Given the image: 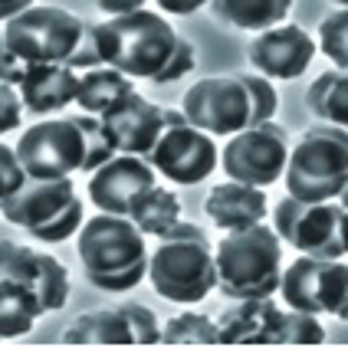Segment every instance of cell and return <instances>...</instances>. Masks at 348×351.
<instances>
[{
	"label": "cell",
	"mask_w": 348,
	"mask_h": 351,
	"mask_svg": "<svg viewBox=\"0 0 348 351\" xmlns=\"http://www.w3.org/2000/svg\"><path fill=\"white\" fill-rule=\"evenodd\" d=\"M95 36L102 62L128 79H148L165 86L194 69V46L178 36L161 14H152L145 7L95 23Z\"/></svg>",
	"instance_id": "1"
},
{
	"label": "cell",
	"mask_w": 348,
	"mask_h": 351,
	"mask_svg": "<svg viewBox=\"0 0 348 351\" xmlns=\"http://www.w3.org/2000/svg\"><path fill=\"white\" fill-rule=\"evenodd\" d=\"M115 154L99 115H69L30 125L16 141V158L27 178H73L92 174Z\"/></svg>",
	"instance_id": "2"
},
{
	"label": "cell",
	"mask_w": 348,
	"mask_h": 351,
	"mask_svg": "<svg viewBox=\"0 0 348 351\" xmlns=\"http://www.w3.org/2000/svg\"><path fill=\"white\" fill-rule=\"evenodd\" d=\"M279 106L276 89L266 76L233 73V76H211L184 92V119L207 132V135H237L250 125L270 122Z\"/></svg>",
	"instance_id": "3"
},
{
	"label": "cell",
	"mask_w": 348,
	"mask_h": 351,
	"mask_svg": "<svg viewBox=\"0 0 348 351\" xmlns=\"http://www.w3.org/2000/svg\"><path fill=\"white\" fill-rule=\"evenodd\" d=\"M79 260L95 289L128 292L148 276V243L128 217L95 214L79 227Z\"/></svg>",
	"instance_id": "4"
},
{
	"label": "cell",
	"mask_w": 348,
	"mask_h": 351,
	"mask_svg": "<svg viewBox=\"0 0 348 351\" xmlns=\"http://www.w3.org/2000/svg\"><path fill=\"white\" fill-rule=\"evenodd\" d=\"M158 240H161L158 250L148 256V279L161 299L194 306L217 289V263H213L211 240L197 223L178 220Z\"/></svg>",
	"instance_id": "5"
},
{
	"label": "cell",
	"mask_w": 348,
	"mask_h": 351,
	"mask_svg": "<svg viewBox=\"0 0 348 351\" xmlns=\"http://www.w3.org/2000/svg\"><path fill=\"white\" fill-rule=\"evenodd\" d=\"M217 289L230 299H259L279 292L283 279V243L266 223L230 230L213 250Z\"/></svg>",
	"instance_id": "6"
},
{
	"label": "cell",
	"mask_w": 348,
	"mask_h": 351,
	"mask_svg": "<svg viewBox=\"0 0 348 351\" xmlns=\"http://www.w3.org/2000/svg\"><path fill=\"white\" fill-rule=\"evenodd\" d=\"M0 214L33 240L62 243L82 227V200L76 197L73 178H27L3 200Z\"/></svg>",
	"instance_id": "7"
},
{
	"label": "cell",
	"mask_w": 348,
	"mask_h": 351,
	"mask_svg": "<svg viewBox=\"0 0 348 351\" xmlns=\"http://www.w3.org/2000/svg\"><path fill=\"white\" fill-rule=\"evenodd\" d=\"M348 178V128L312 125L305 128L299 145L289 152L286 181L289 197L299 200H338V191Z\"/></svg>",
	"instance_id": "8"
},
{
	"label": "cell",
	"mask_w": 348,
	"mask_h": 351,
	"mask_svg": "<svg viewBox=\"0 0 348 351\" xmlns=\"http://www.w3.org/2000/svg\"><path fill=\"white\" fill-rule=\"evenodd\" d=\"M342 217L345 207L335 200H299L286 197L276 207V233L286 240L292 250L316 260H342L345 243H342Z\"/></svg>",
	"instance_id": "9"
},
{
	"label": "cell",
	"mask_w": 348,
	"mask_h": 351,
	"mask_svg": "<svg viewBox=\"0 0 348 351\" xmlns=\"http://www.w3.org/2000/svg\"><path fill=\"white\" fill-rule=\"evenodd\" d=\"M82 23L62 7H27L7 20L3 40L27 62H66L82 36Z\"/></svg>",
	"instance_id": "10"
},
{
	"label": "cell",
	"mask_w": 348,
	"mask_h": 351,
	"mask_svg": "<svg viewBox=\"0 0 348 351\" xmlns=\"http://www.w3.org/2000/svg\"><path fill=\"white\" fill-rule=\"evenodd\" d=\"M289 161V138L279 125L259 122L227 138L220 152V168L227 181H240L250 187H270L283 178Z\"/></svg>",
	"instance_id": "11"
},
{
	"label": "cell",
	"mask_w": 348,
	"mask_h": 351,
	"mask_svg": "<svg viewBox=\"0 0 348 351\" xmlns=\"http://www.w3.org/2000/svg\"><path fill=\"white\" fill-rule=\"evenodd\" d=\"M145 161L158 174H165L167 181L191 187V184H200L204 178H211V171L220 165V152H217V145L207 132L194 128L184 119V122L167 125Z\"/></svg>",
	"instance_id": "12"
},
{
	"label": "cell",
	"mask_w": 348,
	"mask_h": 351,
	"mask_svg": "<svg viewBox=\"0 0 348 351\" xmlns=\"http://www.w3.org/2000/svg\"><path fill=\"white\" fill-rule=\"evenodd\" d=\"M99 119H102V128H106L108 141L115 145V152L148 158V152L154 148V141L161 138L167 125L184 122V112L181 108H165L158 102H148L138 92H128L121 102H115Z\"/></svg>",
	"instance_id": "13"
},
{
	"label": "cell",
	"mask_w": 348,
	"mask_h": 351,
	"mask_svg": "<svg viewBox=\"0 0 348 351\" xmlns=\"http://www.w3.org/2000/svg\"><path fill=\"white\" fill-rule=\"evenodd\" d=\"M0 279L30 286L40 295L43 312H56L69 299V273H66V266L56 256H49L43 250H33L27 243H14V240L0 243Z\"/></svg>",
	"instance_id": "14"
},
{
	"label": "cell",
	"mask_w": 348,
	"mask_h": 351,
	"mask_svg": "<svg viewBox=\"0 0 348 351\" xmlns=\"http://www.w3.org/2000/svg\"><path fill=\"white\" fill-rule=\"evenodd\" d=\"M154 184V168L138 158V154L115 152L102 168H95L89 174V200L102 210V214H119L128 217L132 200Z\"/></svg>",
	"instance_id": "15"
},
{
	"label": "cell",
	"mask_w": 348,
	"mask_h": 351,
	"mask_svg": "<svg viewBox=\"0 0 348 351\" xmlns=\"http://www.w3.org/2000/svg\"><path fill=\"white\" fill-rule=\"evenodd\" d=\"M316 56V40L292 23H279L253 36L250 62L266 79H299Z\"/></svg>",
	"instance_id": "16"
},
{
	"label": "cell",
	"mask_w": 348,
	"mask_h": 351,
	"mask_svg": "<svg viewBox=\"0 0 348 351\" xmlns=\"http://www.w3.org/2000/svg\"><path fill=\"white\" fill-rule=\"evenodd\" d=\"M76 89L79 73L69 62H30L23 82L16 86L23 108H30L36 115H49L76 102Z\"/></svg>",
	"instance_id": "17"
},
{
	"label": "cell",
	"mask_w": 348,
	"mask_h": 351,
	"mask_svg": "<svg viewBox=\"0 0 348 351\" xmlns=\"http://www.w3.org/2000/svg\"><path fill=\"white\" fill-rule=\"evenodd\" d=\"M279 315L283 312L272 302V295L233 299V306L224 308V315L217 319L220 345H272Z\"/></svg>",
	"instance_id": "18"
},
{
	"label": "cell",
	"mask_w": 348,
	"mask_h": 351,
	"mask_svg": "<svg viewBox=\"0 0 348 351\" xmlns=\"http://www.w3.org/2000/svg\"><path fill=\"white\" fill-rule=\"evenodd\" d=\"M204 210L217 227L230 233V230H243L263 223L266 217V194L263 187H250L240 181H224L211 187V194L204 200Z\"/></svg>",
	"instance_id": "19"
},
{
	"label": "cell",
	"mask_w": 348,
	"mask_h": 351,
	"mask_svg": "<svg viewBox=\"0 0 348 351\" xmlns=\"http://www.w3.org/2000/svg\"><path fill=\"white\" fill-rule=\"evenodd\" d=\"M62 341L76 348H135V332L121 308H95L79 315L62 332Z\"/></svg>",
	"instance_id": "20"
},
{
	"label": "cell",
	"mask_w": 348,
	"mask_h": 351,
	"mask_svg": "<svg viewBox=\"0 0 348 351\" xmlns=\"http://www.w3.org/2000/svg\"><path fill=\"white\" fill-rule=\"evenodd\" d=\"M128 220H132L145 237H165L167 230L181 220V200H178L174 191L152 184V187H145V191L132 200Z\"/></svg>",
	"instance_id": "21"
},
{
	"label": "cell",
	"mask_w": 348,
	"mask_h": 351,
	"mask_svg": "<svg viewBox=\"0 0 348 351\" xmlns=\"http://www.w3.org/2000/svg\"><path fill=\"white\" fill-rule=\"evenodd\" d=\"M128 92H135L132 79L112 69V66H95V69H86L79 76V89H76V106L86 108L89 115H102L108 108L121 102Z\"/></svg>",
	"instance_id": "22"
},
{
	"label": "cell",
	"mask_w": 348,
	"mask_h": 351,
	"mask_svg": "<svg viewBox=\"0 0 348 351\" xmlns=\"http://www.w3.org/2000/svg\"><path fill=\"white\" fill-rule=\"evenodd\" d=\"M40 315H43V302L30 286L0 279V341L27 335Z\"/></svg>",
	"instance_id": "23"
},
{
	"label": "cell",
	"mask_w": 348,
	"mask_h": 351,
	"mask_svg": "<svg viewBox=\"0 0 348 351\" xmlns=\"http://www.w3.org/2000/svg\"><path fill=\"white\" fill-rule=\"evenodd\" d=\"M213 14L237 30H270L279 27L292 10V0H211Z\"/></svg>",
	"instance_id": "24"
},
{
	"label": "cell",
	"mask_w": 348,
	"mask_h": 351,
	"mask_svg": "<svg viewBox=\"0 0 348 351\" xmlns=\"http://www.w3.org/2000/svg\"><path fill=\"white\" fill-rule=\"evenodd\" d=\"M325 263L329 260H316V256L299 253V260L283 269L279 292H283V302H286L289 308L322 315V302H318V276H322V269H325Z\"/></svg>",
	"instance_id": "25"
},
{
	"label": "cell",
	"mask_w": 348,
	"mask_h": 351,
	"mask_svg": "<svg viewBox=\"0 0 348 351\" xmlns=\"http://www.w3.org/2000/svg\"><path fill=\"white\" fill-rule=\"evenodd\" d=\"M305 102L322 122L348 128V69H329L309 86Z\"/></svg>",
	"instance_id": "26"
},
{
	"label": "cell",
	"mask_w": 348,
	"mask_h": 351,
	"mask_svg": "<svg viewBox=\"0 0 348 351\" xmlns=\"http://www.w3.org/2000/svg\"><path fill=\"white\" fill-rule=\"evenodd\" d=\"M161 345H200L213 348L220 345V332L211 315H197V312H181L178 319H171L161 328Z\"/></svg>",
	"instance_id": "27"
},
{
	"label": "cell",
	"mask_w": 348,
	"mask_h": 351,
	"mask_svg": "<svg viewBox=\"0 0 348 351\" xmlns=\"http://www.w3.org/2000/svg\"><path fill=\"white\" fill-rule=\"evenodd\" d=\"M318 302H322V315L348 322V263H325L318 276Z\"/></svg>",
	"instance_id": "28"
},
{
	"label": "cell",
	"mask_w": 348,
	"mask_h": 351,
	"mask_svg": "<svg viewBox=\"0 0 348 351\" xmlns=\"http://www.w3.org/2000/svg\"><path fill=\"white\" fill-rule=\"evenodd\" d=\"M322 341H325V328L318 325V319L312 312L289 308V312L279 315L272 345H322Z\"/></svg>",
	"instance_id": "29"
},
{
	"label": "cell",
	"mask_w": 348,
	"mask_h": 351,
	"mask_svg": "<svg viewBox=\"0 0 348 351\" xmlns=\"http://www.w3.org/2000/svg\"><path fill=\"white\" fill-rule=\"evenodd\" d=\"M318 49L335 62V69H348V7L318 23Z\"/></svg>",
	"instance_id": "30"
},
{
	"label": "cell",
	"mask_w": 348,
	"mask_h": 351,
	"mask_svg": "<svg viewBox=\"0 0 348 351\" xmlns=\"http://www.w3.org/2000/svg\"><path fill=\"white\" fill-rule=\"evenodd\" d=\"M121 312L132 322V332H135V345H158L161 341V325H158V315L152 308L138 306V302H121Z\"/></svg>",
	"instance_id": "31"
},
{
	"label": "cell",
	"mask_w": 348,
	"mask_h": 351,
	"mask_svg": "<svg viewBox=\"0 0 348 351\" xmlns=\"http://www.w3.org/2000/svg\"><path fill=\"white\" fill-rule=\"evenodd\" d=\"M69 66L73 69H95V66H106L102 62V49H99V36H95V23H82V36H79L76 49H73V56H69Z\"/></svg>",
	"instance_id": "32"
},
{
	"label": "cell",
	"mask_w": 348,
	"mask_h": 351,
	"mask_svg": "<svg viewBox=\"0 0 348 351\" xmlns=\"http://www.w3.org/2000/svg\"><path fill=\"white\" fill-rule=\"evenodd\" d=\"M23 181H27V171H23L20 158H16V148L0 141V207Z\"/></svg>",
	"instance_id": "33"
},
{
	"label": "cell",
	"mask_w": 348,
	"mask_h": 351,
	"mask_svg": "<svg viewBox=\"0 0 348 351\" xmlns=\"http://www.w3.org/2000/svg\"><path fill=\"white\" fill-rule=\"evenodd\" d=\"M20 115H23V99H20L16 86L0 82V135L14 132L20 125Z\"/></svg>",
	"instance_id": "34"
},
{
	"label": "cell",
	"mask_w": 348,
	"mask_h": 351,
	"mask_svg": "<svg viewBox=\"0 0 348 351\" xmlns=\"http://www.w3.org/2000/svg\"><path fill=\"white\" fill-rule=\"evenodd\" d=\"M27 69H30V62L23 60L16 49H10L7 40L0 36V82H7V86H20L23 76H27Z\"/></svg>",
	"instance_id": "35"
},
{
	"label": "cell",
	"mask_w": 348,
	"mask_h": 351,
	"mask_svg": "<svg viewBox=\"0 0 348 351\" xmlns=\"http://www.w3.org/2000/svg\"><path fill=\"white\" fill-rule=\"evenodd\" d=\"M165 14H178V16H184V14H194V10H200L207 0H154Z\"/></svg>",
	"instance_id": "36"
},
{
	"label": "cell",
	"mask_w": 348,
	"mask_h": 351,
	"mask_svg": "<svg viewBox=\"0 0 348 351\" xmlns=\"http://www.w3.org/2000/svg\"><path fill=\"white\" fill-rule=\"evenodd\" d=\"M108 16H121V14H132V10H141V3L148 0H95Z\"/></svg>",
	"instance_id": "37"
},
{
	"label": "cell",
	"mask_w": 348,
	"mask_h": 351,
	"mask_svg": "<svg viewBox=\"0 0 348 351\" xmlns=\"http://www.w3.org/2000/svg\"><path fill=\"white\" fill-rule=\"evenodd\" d=\"M27 7H33V0H0V20L7 23L10 16H16V14H23Z\"/></svg>",
	"instance_id": "38"
},
{
	"label": "cell",
	"mask_w": 348,
	"mask_h": 351,
	"mask_svg": "<svg viewBox=\"0 0 348 351\" xmlns=\"http://www.w3.org/2000/svg\"><path fill=\"white\" fill-rule=\"evenodd\" d=\"M338 204L348 210V178H345V184H342V191H338Z\"/></svg>",
	"instance_id": "39"
},
{
	"label": "cell",
	"mask_w": 348,
	"mask_h": 351,
	"mask_svg": "<svg viewBox=\"0 0 348 351\" xmlns=\"http://www.w3.org/2000/svg\"><path fill=\"white\" fill-rule=\"evenodd\" d=\"M342 243H345V253H348V210L342 217Z\"/></svg>",
	"instance_id": "40"
},
{
	"label": "cell",
	"mask_w": 348,
	"mask_h": 351,
	"mask_svg": "<svg viewBox=\"0 0 348 351\" xmlns=\"http://www.w3.org/2000/svg\"><path fill=\"white\" fill-rule=\"evenodd\" d=\"M332 3H342V7H348V0H332Z\"/></svg>",
	"instance_id": "41"
}]
</instances>
